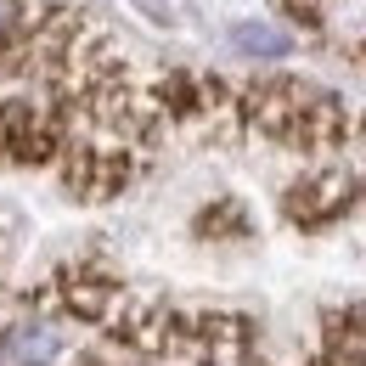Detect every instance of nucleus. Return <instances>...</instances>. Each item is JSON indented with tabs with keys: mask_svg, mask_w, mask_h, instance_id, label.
<instances>
[{
	"mask_svg": "<svg viewBox=\"0 0 366 366\" xmlns=\"http://www.w3.org/2000/svg\"><path fill=\"white\" fill-rule=\"evenodd\" d=\"M0 355L11 366H51L62 355V332H56V327H40V321H23V327H11V332L0 338Z\"/></svg>",
	"mask_w": 366,
	"mask_h": 366,
	"instance_id": "obj_1",
	"label": "nucleus"
},
{
	"mask_svg": "<svg viewBox=\"0 0 366 366\" xmlns=\"http://www.w3.org/2000/svg\"><path fill=\"white\" fill-rule=\"evenodd\" d=\"M231 46L237 51H248V56H287V34L282 29H271V23H237L231 29Z\"/></svg>",
	"mask_w": 366,
	"mask_h": 366,
	"instance_id": "obj_2",
	"label": "nucleus"
},
{
	"mask_svg": "<svg viewBox=\"0 0 366 366\" xmlns=\"http://www.w3.org/2000/svg\"><path fill=\"white\" fill-rule=\"evenodd\" d=\"M23 29V0H0V46Z\"/></svg>",
	"mask_w": 366,
	"mask_h": 366,
	"instance_id": "obj_3",
	"label": "nucleus"
}]
</instances>
